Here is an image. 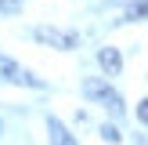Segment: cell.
Instances as JSON below:
<instances>
[{
  "instance_id": "ba28073f",
  "label": "cell",
  "mask_w": 148,
  "mask_h": 145,
  "mask_svg": "<svg viewBox=\"0 0 148 145\" xmlns=\"http://www.w3.org/2000/svg\"><path fill=\"white\" fill-rule=\"evenodd\" d=\"M101 138H105V142H112V145H116V142H119L123 134H119V130H116V127H101Z\"/></svg>"
},
{
  "instance_id": "6da1fadb",
  "label": "cell",
  "mask_w": 148,
  "mask_h": 145,
  "mask_svg": "<svg viewBox=\"0 0 148 145\" xmlns=\"http://www.w3.org/2000/svg\"><path fill=\"white\" fill-rule=\"evenodd\" d=\"M83 94H87V98H94V102H101L112 116H123V98L105 84V80H87V84H83Z\"/></svg>"
},
{
  "instance_id": "7a4b0ae2",
  "label": "cell",
  "mask_w": 148,
  "mask_h": 145,
  "mask_svg": "<svg viewBox=\"0 0 148 145\" xmlns=\"http://www.w3.org/2000/svg\"><path fill=\"white\" fill-rule=\"evenodd\" d=\"M0 80L4 84H18V87H43V80L40 76H33L29 69H22L14 58H7V55H0Z\"/></svg>"
},
{
  "instance_id": "8992f818",
  "label": "cell",
  "mask_w": 148,
  "mask_h": 145,
  "mask_svg": "<svg viewBox=\"0 0 148 145\" xmlns=\"http://www.w3.org/2000/svg\"><path fill=\"white\" fill-rule=\"evenodd\" d=\"M127 18H148V0H137V4L127 7Z\"/></svg>"
},
{
  "instance_id": "5b68a950",
  "label": "cell",
  "mask_w": 148,
  "mask_h": 145,
  "mask_svg": "<svg viewBox=\"0 0 148 145\" xmlns=\"http://www.w3.org/2000/svg\"><path fill=\"white\" fill-rule=\"evenodd\" d=\"M47 138H51V145H76V138L69 134V127L62 120H54V116L47 120Z\"/></svg>"
},
{
  "instance_id": "9c48e42d",
  "label": "cell",
  "mask_w": 148,
  "mask_h": 145,
  "mask_svg": "<svg viewBox=\"0 0 148 145\" xmlns=\"http://www.w3.org/2000/svg\"><path fill=\"white\" fill-rule=\"evenodd\" d=\"M137 120L148 127V98H145V102H137Z\"/></svg>"
},
{
  "instance_id": "3957f363",
  "label": "cell",
  "mask_w": 148,
  "mask_h": 145,
  "mask_svg": "<svg viewBox=\"0 0 148 145\" xmlns=\"http://www.w3.org/2000/svg\"><path fill=\"white\" fill-rule=\"evenodd\" d=\"M33 36L40 44H47V47H58V51H72L76 47V33H69V29H54V26H40V29H33Z\"/></svg>"
},
{
  "instance_id": "52a82bcc",
  "label": "cell",
  "mask_w": 148,
  "mask_h": 145,
  "mask_svg": "<svg viewBox=\"0 0 148 145\" xmlns=\"http://www.w3.org/2000/svg\"><path fill=\"white\" fill-rule=\"evenodd\" d=\"M22 4H25V0H0V11H4V14H18Z\"/></svg>"
},
{
  "instance_id": "277c9868",
  "label": "cell",
  "mask_w": 148,
  "mask_h": 145,
  "mask_svg": "<svg viewBox=\"0 0 148 145\" xmlns=\"http://www.w3.org/2000/svg\"><path fill=\"white\" fill-rule=\"evenodd\" d=\"M98 62H101V69H105V76H119V72H123V55L116 47H101L98 51Z\"/></svg>"
}]
</instances>
